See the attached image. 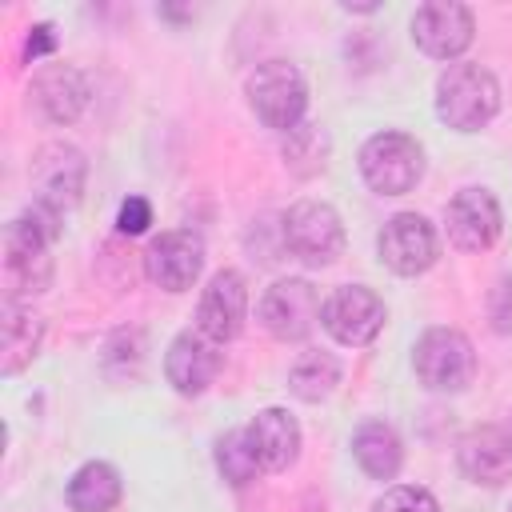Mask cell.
<instances>
[{
  "mask_svg": "<svg viewBox=\"0 0 512 512\" xmlns=\"http://www.w3.org/2000/svg\"><path fill=\"white\" fill-rule=\"evenodd\" d=\"M60 212L32 204L4 228V300L40 296L52 284V244L60 240Z\"/></svg>",
  "mask_w": 512,
  "mask_h": 512,
  "instance_id": "1",
  "label": "cell"
},
{
  "mask_svg": "<svg viewBox=\"0 0 512 512\" xmlns=\"http://www.w3.org/2000/svg\"><path fill=\"white\" fill-rule=\"evenodd\" d=\"M500 80L484 64H448L436 80V116L456 132H480L500 112Z\"/></svg>",
  "mask_w": 512,
  "mask_h": 512,
  "instance_id": "2",
  "label": "cell"
},
{
  "mask_svg": "<svg viewBox=\"0 0 512 512\" xmlns=\"http://www.w3.org/2000/svg\"><path fill=\"white\" fill-rule=\"evenodd\" d=\"M244 96L256 120L272 132H292L304 124L308 112V84L296 64L288 60H264L244 76Z\"/></svg>",
  "mask_w": 512,
  "mask_h": 512,
  "instance_id": "3",
  "label": "cell"
},
{
  "mask_svg": "<svg viewBox=\"0 0 512 512\" xmlns=\"http://www.w3.org/2000/svg\"><path fill=\"white\" fill-rule=\"evenodd\" d=\"M280 240L300 264L328 268L344 256V220L324 200H296L280 220Z\"/></svg>",
  "mask_w": 512,
  "mask_h": 512,
  "instance_id": "4",
  "label": "cell"
},
{
  "mask_svg": "<svg viewBox=\"0 0 512 512\" xmlns=\"http://www.w3.org/2000/svg\"><path fill=\"white\" fill-rule=\"evenodd\" d=\"M360 176L376 196H404L424 176V148L408 132H376L360 148Z\"/></svg>",
  "mask_w": 512,
  "mask_h": 512,
  "instance_id": "5",
  "label": "cell"
},
{
  "mask_svg": "<svg viewBox=\"0 0 512 512\" xmlns=\"http://www.w3.org/2000/svg\"><path fill=\"white\" fill-rule=\"evenodd\" d=\"M412 368L432 392H464L476 376V348L460 328H428L412 348Z\"/></svg>",
  "mask_w": 512,
  "mask_h": 512,
  "instance_id": "6",
  "label": "cell"
},
{
  "mask_svg": "<svg viewBox=\"0 0 512 512\" xmlns=\"http://www.w3.org/2000/svg\"><path fill=\"white\" fill-rule=\"evenodd\" d=\"M28 180H32V204H44L52 212H68L80 204L84 196V180H88V160L76 144H64V140H52L44 144L36 156H32V168H28Z\"/></svg>",
  "mask_w": 512,
  "mask_h": 512,
  "instance_id": "7",
  "label": "cell"
},
{
  "mask_svg": "<svg viewBox=\"0 0 512 512\" xmlns=\"http://www.w3.org/2000/svg\"><path fill=\"white\" fill-rule=\"evenodd\" d=\"M320 316H324V300H320L316 284L304 280V276L272 280L260 296V324H264L268 336H276L284 344L304 340L316 328Z\"/></svg>",
  "mask_w": 512,
  "mask_h": 512,
  "instance_id": "8",
  "label": "cell"
},
{
  "mask_svg": "<svg viewBox=\"0 0 512 512\" xmlns=\"http://www.w3.org/2000/svg\"><path fill=\"white\" fill-rule=\"evenodd\" d=\"M376 256L396 276H420L440 256V236L420 212H396L376 236Z\"/></svg>",
  "mask_w": 512,
  "mask_h": 512,
  "instance_id": "9",
  "label": "cell"
},
{
  "mask_svg": "<svg viewBox=\"0 0 512 512\" xmlns=\"http://www.w3.org/2000/svg\"><path fill=\"white\" fill-rule=\"evenodd\" d=\"M388 312H384V300L364 288V284H344L336 288L328 300H324V316L320 324L328 328V336L344 348H364L380 336Z\"/></svg>",
  "mask_w": 512,
  "mask_h": 512,
  "instance_id": "10",
  "label": "cell"
},
{
  "mask_svg": "<svg viewBox=\"0 0 512 512\" xmlns=\"http://www.w3.org/2000/svg\"><path fill=\"white\" fill-rule=\"evenodd\" d=\"M476 36V20L468 4L428 0L412 12V44L432 60H456Z\"/></svg>",
  "mask_w": 512,
  "mask_h": 512,
  "instance_id": "11",
  "label": "cell"
},
{
  "mask_svg": "<svg viewBox=\"0 0 512 512\" xmlns=\"http://www.w3.org/2000/svg\"><path fill=\"white\" fill-rule=\"evenodd\" d=\"M444 224L460 252H488L504 232V212L488 188H460L444 208Z\"/></svg>",
  "mask_w": 512,
  "mask_h": 512,
  "instance_id": "12",
  "label": "cell"
},
{
  "mask_svg": "<svg viewBox=\"0 0 512 512\" xmlns=\"http://www.w3.org/2000/svg\"><path fill=\"white\" fill-rule=\"evenodd\" d=\"M204 268V240L188 228L160 232L144 248V276L164 292H188Z\"/></svg>",
  "mask_w": 512,
  "mask_h": 512,
  "instance_id": "13",
  "label": "cell"
},
{
  "mask_svg": "<svg viewBox=\"0 0 512 512\" xmlns=\"http://www.w3.org/2000/svg\"><path fill=\"white\" fill-rule=\"evenodd\" d=\"M244 316H248V284L236 268H220L208 288L200 292V308H196V328L216 340L228 344L244 332Z\"/></svg>",
  "mask_w": 512,
  "mask_h": 512,
  "instance_id": "14",
  "label": "cell"
},
{
  "mask_svg": "<svg viewBox=\"0 0 512 512\" xmlns=\"http://www.w3.org/2000/svg\"><path fill=\"white\" fill-rule=\"evenodd\" d=\"M224 344L208 340L200 328H184L172 344H168V356H164V376L168 384L180 392V396H200L208 392V384L220 376V364H224Z\"/></svg>",
  "mask_w": 512,
  "mask_h": 512,
  "instance_id": "15",
  "label": "cell"
},
{
  "mask_svg": "<svg viewBox=\"0 0 512 512\" xmlns=\"http://www.w3.org/2000/svg\"><path fill=\"white\" fill-rule=\"evenodd\" d=\"M28 104L52 124H72L88 108V76L72 64H48L32 76Z\"/></svg>",
  "mask_w": 512,
  "mask_h": 512,
  "instance_id": "16",
  "label": "cell"
},
{
  "mask_svg": "<svg viewBox=\"0 0 512 512\" xmlns=\"http://www.w3.org/2000/svg\"><path fill=\"white\" fill-rule=\"evenodd\" d=\"M460 472L480 488H504L512 480V448L496 424H476L456 444Z\"/></svg>",
  "mask_w": 512,
  "mask_h": 512,
  "instance_id": "17",
  "label": "cell"
},
{
  "mask_svg": "<svg viewBox=\"0 0 512 512\" xmlns=\"http://www.w3.org/2000/svg\"><path fill=\"white\" fill-rule=\"evenodd\" d=\"M244 440L260 464V472H284L300 456V424L288 408H264L248 420Z\"/></svg>",
  "mask_w": 512,
  "mask_h": 512,
  "instance_id": "18",
  "label": "cell"
},
{
  "mask_svg": "<svg viewBox=\"0 0 512 512\" xmlns=\"http://www.w3.org/2000/svg\"><path fill=\"white\" fill-rule=\"evenodd\" d=\"M40 344H44V320L20 300H4L0 304V372L4 376L24 372L36 360Z\"/></svg>",
  "mask_w": 512,
  "mask_h": 512,
  "instance_id": "19",
  "label": "cell"
},
{
  "mask_svg": "<svg viewBox=\"0 0 512 512\" xmlns=\"http://www.w3.org/2000/svg\"><path fill=\"white\" fill-rule=\"evenodd\" d=\"M352 456L356 464L372 476V480H396L400 464H404V444L396 436L392 424L384 420H364L356 432H352Z\"/></svg>",
  "mask_w": 512,
  "mask_h": 512,
  "instance_id": "20",
  "label": "cell"
},
{
  "mask_svg": "<svg viewBox=\"0 0 512 512\" xmlns=\"http://www.w3.org/2000/svg\"><path fill=\"white\" fill-rule=\"evenodd\" d=\"M64 496H68L72 512H112L124 496V484H120V472L108 460H88L72 472Z\"/></svg>",
  "mask_w": 512,
  "mask_h": 512,
  "instance_id": "21",
  "label": "cell"
},
{
  "mask_svg": "<svg viewBox=\"0 0 512 512\" xmlns=\"http://www.w3.org/2000/svg\"><path fill=\"white\" fill-rule=\"evenodd\" d=\"M336 384H340V360L332 352H320V348L300 352L296 364L288 368V392L304 404L328 400L336 392Z\"/></svg>",
  "mask_w": 512,
  "mask_h": 512,
  "instance_id": "22",
  "label": "cell"
},
{
  "mask_svg": "<svg viewBox=\"0 0 512 512\" xmlns=\"http://www.w3.org/2000/svg\"><path fill=\"white\" fill-rule=\"evenodd\" d=\"M280 152H284L288 172H296V176H316V172H324V164H328V136H324L320 124H308V120H304V124H296L292 132H284Z\"/></svg>",
  "mask_w": 512,
  "mask_h": 512,
  "instance_id": "23",
  "label": "cell"
},
{
  "mask_svg": "<svg viewBox=\"0 0 512 512\" xmlns=\"http://www.w3.org/2000/svg\"><path fill=\"white\" fill-rule=\"evenodd\" d=\"M216 468H220L224 480L236 484V488H244V484L256 480L260 464H256V456H252V448H248V440H244V428L224 432V436L216 440Z\"/></svg>",
  "mask_w": 512,
  "mask_h": 512,
  "instance_id": "24",
  "label": "cell"
},
{
  "mask_svg": "<svg viewBox=\"0 0 512 512\" xmlns=\"http://www.w3.org/2000/svg\"><path fill=\"white\" fill-rule=\"evenodd\" d=\"M116 360H128L132 376L140 380V372H144V332L140 328H120V332L108 336V344H104V372L116 368Z\"/></svg>",
  "mask_w": 512,
  "mask_h": 512,
  "instance_id": "25",
  "label": "cell"
},
{
  "mask_svg": "<svg viewBox=\"0 0 512 512\" xmlns=\"http://www.w3.org/2000/svg\"><path fill=\"white\" fill-rule=\"evenodd\" d=\"M372 512H440V504H436V496H432L428 488L396 484V488H388V492L372 504Z\"/></svg>",
  "mask_w": 512,
  "mask_h": 512,
  "instance_id": "26",
  "label": "cell"
},
{
  "mask_svg": "<svg viewBox=\"0 0 512 512\" xmlns=\"http://www.w3.org/2000/svg\"><path fill=\"white\" fill-rule=\"evenodd\" d=\"M148 224H152L148 200H144V196H128V200L120 204V212H116V228H120L124 236H140Z\"/></svg>",
  "mask_w": 512,
  "mask_h": 512,
  "instance_id": "27",
  "label": "cell"
},
{
  "mask_svg": "<svg viewBox=\"0 0 512 512\" xmlns=\"http://www.w3.org/2000/svg\"><path fill=\"white\" fill-rule=\"evenodd\" d=\"M492 328L496 332H512V284L500 280L492 288Z\"/></svg>",
  "mask_w": 512,
  "mask_h": 512,
  "instance_id": "28",
  "label": "cell"
},
{
  "mask_svg": "<svg viewBox=\"0 0 512 512\" xmlns=\"http://www.w3.org/2000/svg\"><path fill=\"white\" fill-rule=\"evenodd\" d=\"M48 52H56V32H52V24H36V28L28 32L24 56H28V60H40V56H48Z\"/></svg>",
  "mask_w": 512,
  "mask_h": 512,
  "instance_id": "29",
  "label": "cell"
},
{
  "mask_svg": "<svg viewBox=\"0 0 512 512\" xmlns=\"http://www.w3.org/2000/svg\"><path fill=\"white\" fill-rule=\"evenodd\" d=\"M500 432H504V440H508V448H512V412L504 416V424H500Z\"/></svg>",
  "mask_w": 512,
  "mask_h": 512,
  "instance_id": "30",
  "label": "cell"
},
{
  "mask_svg": "<svg viewBox=\"0 0 512 512\" xmlns=\"http://www.w3.org/2000/svg\"><path fill=\"white\" fill-rule=\"evenodd\" d=\"M508 512H512V508H508Z\"/></svg>",
  "mask_w": 512,
  "mask_h": 512,
  "instance_id": "31",
  "label": "cell"
}]
</instances>
